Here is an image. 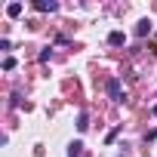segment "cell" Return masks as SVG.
I'll return each instance as SVG.
<instances>
[{"instance_id": "obj_1", "label": "cell", "mask_w": 157, "mask_h": 157, "mask_svg": "<svg viewBox=\"0 0 157 157\" xmlns=\"http://www.w3.org/2000/svg\"><path fill=\"white\" fill-rule=\"evenodd\" d=\"M108 96L114 102H123V90H120V80H108Z\"/></svg>"}, {"instance_id": "obj_2", "label": "cell", "mask_w": 157, "mask_h": 157, "mask_svg": "<svg viewBox=\"0 0 157 157\" xmlns=\"http://www.w3.org/2000/svg\"><path fill=\"white\" fill-rule=\"evenodd\" d=\"M86 126H90V117H86V111H80V117H77V129L86 132Z\"/></svg>"}, {"instance_id": "obj_3", "label": "cell", "mask_w": 157, "mask_h": 157, "mask_svg": "<svg viewBox=\"0 0 157 157\" xmlns=\"http://www.w3.org/2000/svg\"><path fill=\"white\" fill-rule=\"evenodd\" d=\"M126 37H123V31H111V37H108V43H114V46H120Z\"/></svg>"}, {"instance_id": "obj_4", "label": "cell", "mask_w": 157, "mask_h": 157, "mask_svg": "<svg viewBox=\"0 0 157 157\" xmlns=\"http://www.w3.org/2000/svg\"><path fill=\"white\" fill-rule=\"evenodd\" d=\"M6 13H10L13 19H16V16H22V3H10V6H6Z\"/></svg>"}, {"instance_id": "obj_5", "label": "cell", "mask_w": 157, "mask_h": 157, "mask_svg": "<svg viewBox=\"0 0 157 157\" xmlns=\"http://www.w3.org/2000/svg\"><path fill=\"white\" fill-rule=\"evenodd\" d=\"M148 31H151V22H139V28H136V34H139V37H145Z\"/></svg>"}, {"instance_id": "obj_6", "label": "cell", "mask_w": 157, "mask_h": 157, "mask_svg": "<svg viewBox=\"0 0 157 157\" xmlns=\"http://www.w3.org/2000/svg\"><path fill=\"white\" fill-rule=\"evenodd\" d=\"M80 148H83L80 142H74V145H71V151H68V157H77V154H80Z\"/></svg>"}, {"instance_id": "obj_7", "label": "cell", "mask_w": 157, "mask_h": 157, "mask_svg": "<svg viewBox=\"0 0 157 157\" xmlns=\"http://www.w3.org/2000/svg\"><path fill=\"white\" fill-rule=\"evenodd\" d=\"M37 10H40V13H52V10H56V3H37Z\"/></svg>"}, {"instance_id": "obj_8", "label": "cell", "mask_w": 157, "mask_h": 157, "mask_svg": "<svg viewBox=\"0 0 157 157\" xmlns=\"http://www.w3.org/2000/svg\"><path fill=\"white\" fill-rule=\"evenodd\" d=\"M3 68H6V71H13V68H16V59H13V56H6V59H3Z\"/></svg>"}]
</instances>
